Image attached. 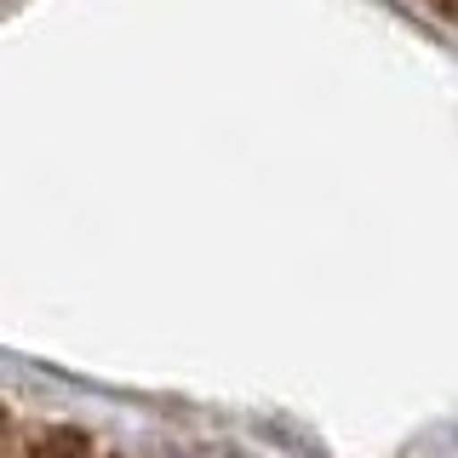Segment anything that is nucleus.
<instances>
[{"label": "nucleus", "mask_w": 458, "mask_h": 458, "mask_svg": "<svg viewBox=\"0 0 458 458\" xmlns=\"http://www.w3.org/2000/svg\"><path fill=\"white\" fill-rule=\"evenodd\" d=\"M424 6L436 12V18H447V6H453V0H424Z\"/></svg>", "instance_id": "obj_1"}]
</instances>
